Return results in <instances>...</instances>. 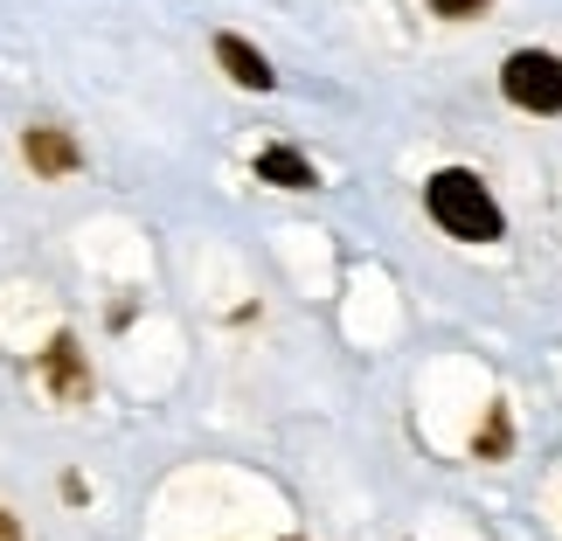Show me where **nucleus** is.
I'll return each instance as SVG.
<instances>
[{
	"mask_svg": "<svg viewBox=\"0 0 562 541\" xmlns=\"http://www.w3.org/2000/svg\"><path fill=\"white\" fill-rule=\"evenodd\" d=\"M424 202H430V223L445 236H459V244H501V229H507L501 202L486 194V181L472 167H438L424 181Z\"/></svg>",
	"mask_w": 562,
	"mask_h": 541,
	"instance_id": "obj_1",
	"label": "nucleus"
},
{
	"mask_svg": "<svg viewBox=\"0 0 562 541\" xmlns=\"http://www.w3.org/2000/svg\"><path fill=\"white\" fill-rule=\"evenodd\" d=\"M501 91L514 112H535V119H555L562 112V56L555 49H514L501 63Z\"/></svg>",
	"mask_w": 562,
	"mask_h": 541,
	"instance_id": "obj_2",
	"label": "nucleus"
},
{
	"mask_svg": "<svg viewBox=\"0 0 562 541\" xmlns=\"http://www.w3.org/2000/svg\"><path fill=\"white\" fill-rule=\"evenodd\" d=\"M21 160H29L42 181H63V174H77V167H83L77 139L63 133V125H29V133H21Z\"/></svg>",
	"mask_w": 562,
	"mask_h": 541,
	"instance_id": "obj_3",
	"label": "nucleus"
},
{
	"mask_svg": "<svg viewBox=\"0 0 562 541\" xmlns=\"http://www.w3.org/2000/svg\"><path fill=\"white\" fill-rule=\"evenodd\" d=\"M215 63H223L229 83H244V91H271V83H278V77H271V63L257 56L244 35H223V42H215Z\"/></svg>",
	"mask_w": 562,
	"mask_h": 541,
	"instance_id": "obj_4",
	"label": "nucleus"
},
{
	"mask_svg": "<svg viewBox=\"0 0 562 541\" xmlns=\"http://www.w3.org/2000/svg\"><path fill=\"white\" fill-rule=\"evenodd\" d=\"M42 375H49V388H56V396H91V375H83V361H77V340L70 334H56L49 340V361H42Z\"/></svg>",
	"mask_w": 562,
	"mask_h": 541,
	"instance_id": "obj_5",
	"label": "nucleus"
},
{
	"mask_svg": "<svg viewBox=\"0 0 562 541\" xmlns=\"http://www.w3.org/2000/svg\"><path fill=\"white\" fill-rule=\"evenodd\" d=\"M257 181H271V188H319V174H313V160H299L292 146H265L257 154Z\"/></svg>",
	"mask_w": 562,
	"mask_h": 541,
	"instance_id": "obj_6",
	"label": "nucleus"
},
{
	"mask_svg": "<svg viewBox=\"0 0 562 541\" xmlns=\"http://www.w3.org/2000/svg\"><path fill=\"white\" fill-rule=\"evenodd\" d=\"M493 451H507V409H493L486 438H480V459H493Z\"/></svg>",
	"mask_w": 562,
	"mask_h": 541,
	"instance_id": "obj_7",
	"label": "nucleus"
},
{
	"mask_svg": "<svg viewBox=\"0 0 562 541\" xmlns=\"http://www.w3.org/2000/svg\"><path fill=\"white\" fill-rule=\"evenodd\" d=\"M486 0H430V14H445V21H465V14H480Z\"/></svg>",
	"mask_w": 562,
	"mask_h": 541,
	"instance_id": "obj_8",
	"label": "nucleus"
},
{
	"mask_svg": "<svg viewBox=\"0 0 562 541\" xmlns=\"http://www.w3.org/2000/svg\"><path fill=\"white\" fill-rule=\"evenodd\" d=\"M0 541H21V528H14V514L0 507Z\"/></svg>",
	"mask_w": 562,
	"mask_h": 541,
	"instance_id": "obj_9",
	"label": "nucleus"
}]
</instances>
